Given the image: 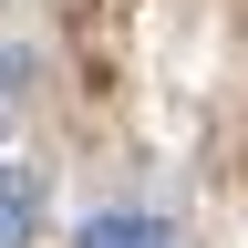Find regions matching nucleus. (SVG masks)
Segmentation results:
<instances>
[{
    "mask_svg": "<svg viewBox=\"0 0 248 248\" xmlns=\"http://www.w3.org/2000/svg\"><path fill=\"white\" fill-rule=\"evenodd\" d=\"M73 248H176L166 217H145V207H104V217H83Z\"/></svg>",
    "mask_w": 248,
    "mask_h": 248,
    "instance_id": "obj_1",
    "label": "nucleus"
},
{
    "mask_svg": "<svg viewBox=\"0 0 248 248\" xmlns=\"http://www.w3.org/2000/svg\"><path fill=\"white\" fill-rule=\"evenodd\" d=\"M31 228H42V176L0 166V248H31Z\"/></svg>",
    "mask_w": 248,
    "mask_h": 248,
    "instance_id": "obj_2",
    "label": "nucleus"
},
{
    "mask_svg": "<svg viewBox=\"0 0 248 248\" xmlns=\"http://www.w3.org/2000/svg\"><path fill=\"white\" fill-rule=\"evenodd\" d=\"M11 83H21V52H0V124H11Z\"/></svg>",
    "mask_w": 248,
    "mask_h": 248,
    "instance_id": "obj_3",
    "label": "nucleus"
}]
</instances>
